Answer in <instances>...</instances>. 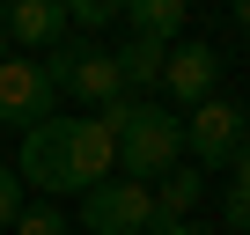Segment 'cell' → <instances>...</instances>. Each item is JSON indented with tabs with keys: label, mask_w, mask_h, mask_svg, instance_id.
Listing matches in <instances>:
<instances>
[{
	"label": "cell",
	"mask_w": 250,
	"mask_h": 235,
	"mask_svg": "<svg viewBox=\"0 0 250 235\" xmlns=\"http://www.w3.org/2000/svg\"><path fill=\"white\" fill-rule=\"evenodd\" d=\"M52 103H59V88L44 81L37 59H22V52L0 59V125L30 133V125H44V118H52Z\"/></svg>",
	"instance_id": "obj_6"
},
{
	"label": "cell",
	"mask_w": 250,
	"mask_h": 235,
	"mask_svg": "<svg viewBox=\"0 0 250 235\" xmlns=\"http://www.w3.org/2000/svg\"><path fill=\"white\" fill-rule=\"evenodd\" d=\"M177 235H199V228H177Z\"/></svg>",
	"instance_id": "obj_19"
},
{
	"label": "cell",
	"mask_w": 250,
	"mask_h": 235,
	"mask_svg": "<svg viewBox=\"0 0 250 235\" xmlns=\"http://www.w3.org/2000/svg\"><path fill=\"white\" fill-rule=\"evenodd\" d=\"M44 81L52 88H66V96H81L88 110H103V103H118L125 96V81H118V59H110V44H52L44 59Z\"/></svg>",
	"instance_id": "obj_3"
},
{
	"label": "cell",
	"mask_w": 250,
	"mask_h": 235,
	"mask_svg": "<svg viewBox=\"0 0 250 235\" xmlns=\"http://www.w3.org/2000/svg\"><path fill=\"white\" fill-rule=\"evenodd\" d=\"M118 81H125V96H133V88H155L162 81V59H169V44H147V37H125L118 52Z\"/></svg>",
	"instance_id": "obj_11"
},
{
	"label": "cell",
	"mask_w": 250,
	"mask_h": 235,
	"mask_svg": "<svg viewBox=\"0 0 250 235\" xmlns=\"http://www.w3.org/2000/svg\"><path fill=\"white\" fill-rule=\"evenodd\" d=\"M15 213H22V176L0 169V228H15Z\"/></svg>",
	"instance_id": "obj_14"
},
{
	"label": "cell",
	"mask_w": 250,
	"mask_h": 235,
	"mask_svg": "<svg viewBox=\"0 0 250 235\" xmlns=\"http://www.w3.org/2000/svg\"><path fill=\"white\" fill-rule=\"evenodd\" d=\"M235 191H243V198H250V147H243V155H235Z\"/></svg>",
	"instance_id": "obj_16"
},
{
	"label": "cell",
	"mask_w": 250,
	"mask_h": 235,
	"mask_svg": "<svg viewBox=\"0 0 250 235\" xmlns=\"http://www.w3.org/2000/svg\"><path fill=\"white\" fill-rule=\"evenodd\" d=\"M177 125H184V147L199 155V169H228V162L250 147V118H243V103H228V96L191 103V118H177Z\"/></svg>",
	"instance_id": "obj_4"
},
{
	"label": "cell",
	"mask_w": 250,
	"mask_h": 235,
	"mask_svg": "<svg viewBox=\"0 0 250 235\" xmlns=\"http://www.w3.org/2000/svg\"><path fill=\"white\" fill-rule=\"evenodd\" d=\"M15 176L37 184V191H96L118 176V140L96 125V118H44V125L22 133V155H15Z\"/></svg>",
	"instance_id": "obj_1"
},
{
	"label": "cell",
	"mask_w": 250,
	"mask_h": 235,
	"mask_svg": "<svg viewBox=\"0 0 250 235\" xmlns=\"http://www.w3.org/2000/svg\"><path fill=\"white\" fill-rule=\"evenodd\" d=\"M0 30H8V44H37V59L52 44H66V8L59 0H22V8L0 15Z\"/></svg>",
	"instance_id": "obj_8"
},
{
	"label": "cell",
	"mask_w": 250,
	"mask_h": 235,
	"mask_svg": "<svg viewBox=\"0 0 250 235\" xmlns=\"http://www.w3.org/2000/svg\"><path fill=\"white\" fill-rule=\"evenodd\" d=\"M8 235H66V213L59 206H30V213H15Z\"/></svg>",
	"instance_id": "obj_12"
},
{
	"label": "cell",
	"mask_w": 250,
	"mask_h": 235,
	"mask_svg": "<svg viewBox=\"0 0 250 235\" xmlns=\"http://www.w3.org/2000/svg\"><path fill=\"white\" fill-rule=\"evenodd\" d=\"M110 22H118L110 0H74V8H66V30H110Z\"/></svg>",
	"instance_id": "obj_13"
},
{
	"label": "cell",
	"mask_w": 250,
	"mask_h": 235,
	"mask_svg": "<svg viewBox=\"0 0 250 235\" xmlns=\"http://www.w3.org/2000/svg\"><path fill=\"white\" fill-rule=\"evenodd\" d=\"M213 81H221L213 44H169V59H162V88H169L177 103H206Z\"/></svg>",
	"instance_id": "obj_7"
},
{
	"label": "cell",
	"mask_w": 250,
	"mask_h": 235,
	"mask_svg": "<svg viewBox=\"0 0 250 235\" xmlns=\"http://www.w3.org/2000/svg\"><path fill=\"white\" fill-rule=\"evenodd\" d=\"M184 155V125L169 110L155 103H133V118H125V133H118V176L125 184H140V176H169Z\"/></svg>",
	"instance_id": "obj_2"
},
{
	"label": "cell",
	"mask_w": 250,
	"mask_h": 235,
	"mask_svg": "<svg viewBox=\"0 0 250 235\" xmlns=\"http://www.w3.org/2000/svg\"><path fill=\"white\" fill-rule=\"evenodd\" d=\"M147 191H155L147 228H155V235H177V228H184V213L206 198V176H199V169H169V176H162V184H147Z\"/></svg>",
	"instance_id": "obj_9"
},
{
	"label": "cell",
	"mask_w": 250,
	"mask_h": 235,
	"mask_svg": "<svg viewBox=\"0 0 250 235\" xmlns=\"http://www.w3.org/2000/svg\"><path fill=\"white\" fill-rule=\"evenodd\" d=\"M221 213H228V228H235V235H250V198H243V191H228V206H221Z\"/></svg>",
	"instance_id": "obj_15"
},
{
	"label": "cell",
	"mask_w": 250,
	"mask_h": 235,
	"mask_svg": "<svg viewBox=\"0 0 250 235\" xmlns=\"http://www.w3.org/2000/svg\"><path fill=\"white\" fill-rule=\"evenodd\" d=\"M0 59H8V30H0Z\"/></svg>",
	"instance_id": "obj_18"
},
{
	"label": "cell",
	"mask_w": 250,
	"mask_h": 235,
	"mask_svg": "<svg viewBox=\"0 0 250 235\" xmlns=\"http://www.w3.org/2000/svg\"><path fill=\"white\" fill-rule=\"evenodd\" d=\"M147 213H155V191L147 184L110 176V184L81 191V228L88 235H147Z\"/></svg>",
	"instance_id": "obj_5"
},
{
	"label": "cell",
	"mask_w": 250,
	"mask_h": 235,
	"mask_svg": "<svg viewBox=\"0 0 250 235\" xmlns=\"http://www.w3.org/2000/svg\"><path fill=\"white\" fill-rule=\"evenodd\" d=\"M235 22H250V0H243V8H235Z\"/></svg>",
	"instance_id": "obj_17"
},
{
	"label": "cell",
	"mask_w": 250,
	"mask_h": 235,
	"mask_svg": "<svg viewBox=\"0 0 250 235\" xmlns=\"http://www.w3.org/2000/svg\"><path fill=\"white\" fill-rule=\"evenodd\" d=\"M125 22H133V37H147V44H177L184 22H191V8H184V0H133Z\"/></svg>",
	"instance_id": "obj_10"
}]
</instances>
